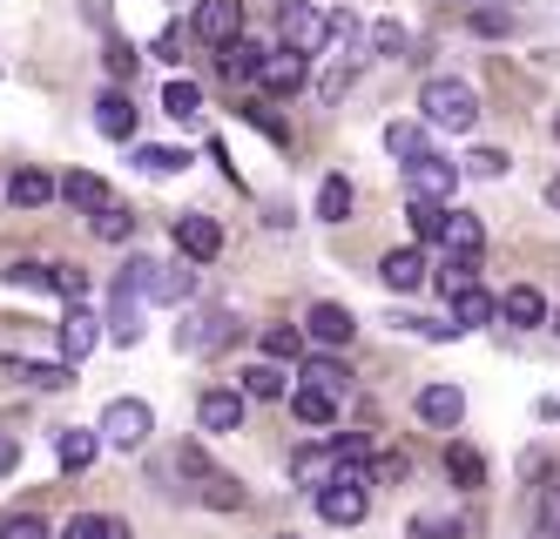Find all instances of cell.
Listing matches in <instances>:
<instances>
[{
    "label": "cell",
    "instance_id": "50",
    "mask_svg": "<svg viewBox=\"0 0 560 539\" xmlns=\"http://www.w3.org/2000/svg\"><path fill=\"white\" fill-rule=\"evenodd\" d=\"M244 121H250V129H264L270 142H291V129H284V121H277L270 108H244Z\"/></svg>",
    "mask_w": 560,
    "mask_h": 539
},
{
    "label": "cell",
    "instance_id": "46",
    "mask_svg": "<svg viewBox=\"0 0 560 539\" xmlns=\"http://www.w3.org/2000/svg\"><path fill=\"white\" fill-rule=\"evenodd\" d=\"M8 283H21V290H55V270L48 263H14Z\"/></svg>",
    "mask_w": 560,
    "mask_h": 539
},
{
    "label": "cell",
    "instance_id": "33",
    "mask_svg": "<svg viewBox=\"0 0 560 539\" xmlns=\"http://www.w3.org/2000/svg\"><path fill=\"white\" fill-rule=\"evenodd\" d=\"M163 115L196 121V115H203V89H196V81H170V89H163Z\"/></svg>",
    "mask_w": 560,
    "mask_h": 539
},
{
    "label": "cell",
    "instance_id": "23",
    "mask_svg": "<svg viewBox=\"0 0 560 539\" xmlns=\"http://www.w3.org/2000/svg\"><path fill=\"white\" fill-rule=\"evenodd\" d=\"M446 479L459 492H479V485H487V459H479L472 445H446Z\"/></svg>",
    "mask_w": 560,
    "mask_h": 539
},
{
    "label": "cell",
    "instance_id": "24",
    "mask_svg": "<svg viewBox=\"0 0 560 539\" xmlns=\"http://www.w3.org/2000/svg\"><path fill=\"white\" fill-rule=\"evenodd\" d=\"M61 539H136L129 519H115V513H74Z\"/></svg>",
    "mask_w": 560,
    "mask_h": 539
},
{
    "label": "cell",
    "instance_id": "44",
    "mask_svg": "<svg viewBox=\"0 0 560 539\" xmlns=\"http://www.w3.org/2000/svg\"><path fill=\"white\" fill-rule=\"evenodd\" d=\"M325 21H331V40L358 61V14H351V8H338V14H325Z\"/></svg>",
    "mask_w": 560,
    "mask_h": 539
},
{
    "label": "cell",
    "instance_id": "30",
    "mask_svg": "<svg viewBox=\"0 0 560 539\" xmlns=\"http://www.w3.org/2000/svg\"><path fill=\"white\" fill-rule=\"evenodd\" d=\"M48 196H55V183H48L42 169H21V176L8 183V202H14V210H42Z\"/></svg>",
    "mask_w": 560,
    "mask_h": 539
},
{
    "label": "cell",
    "instance_id": "53",
    "mask_svg": "<svg viewBox=\"0 0 560 539\" xmlns=\"http://www.w3.org/2000/svg\"><path fill=\"white\" fill-rule=\"evenodd\" d=\"M14 466H21V445H14V438H8V432H0V479H8V472H14Z\"/></svg>",
    "mask_w": 560,
    "mask_h": 539
},
{
    "label": "cell",
    "instance_id": "39",
    "mask_svg": "<svg viewBox=\"0 0 560 539\" xmlns=\"http://www.w3.org/2000/svg\"><path fill=\"white\" fill-rule=\"evenodd\" d=\"M385 149H392L398 162H412V155H425V129H419V121H392V129H385Z\"/></svg>",
    "mask_w": 560,
    "mask_h": 539
},
{
    "label": "cell",
    "instance_id": "36",
    "mask_svg": "<svg viewBox=\"0 0 560 539\" xmlns=\"http://www.w3.org/2000/svg\"><path fill=\"white\" fill-rule=\"evenodd\" d=\"M203 506H217V513H244V485H236L230 472H210V479H203Z\"/></svg>",
    "mask_w": 560,
    "mask_h": 539
},
{
    "label": "cell",
    "instance_id": "6",
    "mask_svg": "<svg viewBox=\"0 0 560 539\" xmlns=\"http://www.w3.org/2000/svg\"><path fill=\"white\" fill-rule=\"evenodd\" d=\"M453 183H459V162L432 155V149L406 162V189H412V202H446V196H453Z\"/></svg>",
    "mask_w": 560,
    "mask_h": 539
},
{
    "label": "cell",
    "instance_id": "18",
    "mask_svg": "<svg viewBox=\"0 0 560 539\" xmlns=\"http://www.w3.org/2000/svg\"><path fill=\"white\" fill-rule=\"evenodd\" d=\"M0 371L21 385H42V391H68L74 385V364H27V358H0Z\"/></svg>",
    "mask_w": 560,
    "mask_h": 539
},
{
    "label": "cell",
    "instance_id": "15",
    "mask_svg": "<svg viewBox=\"0 0 560 539\" xmlns=\"http://www.w3.org/2000/svg\"><path fill=\"white\" fill-rule=\"evenodd\" d=\"M95 129H102L108 142H129V136H136V102H129L122 89H108V95L95 102Z\"/></svg>",
    "mask_w": 560,
    "mask_h": 539
},
{
    "label": "cell",
    "instance_id": "43",
    "mask_svg": "<svg viewBox=\"0 0 560 539\" xmlns=\"http://www.w3.org/2000/svg\"><path fill=\"white\" fill-rule=\"evenodd\" d=\"M0 539H48V519H34V513H8V519H0Z\"/></svg>",
    "mask_w": 560,
    "mask_h": 539
},
{
    "label": "cell",
    "instance_id": "47",
    "mask_svg": "<svg viewBox=\"0 0 560 539\" xmlns=\"http://www.w3.org/2000/svg\"><path fill=\"white\" fill-rule=\"evenodd\" d=\"M55 290H61V297H74V304H82V297H89V270H74V263H55Z\"/></svg>",
    "mask_w": 560,
    "mask_h": 539
},
{
    "label": "cell",
    "instance_id": "27",
    "mask_svg": "<svg viewBox=\"0 0 560 539\" xmlns=\"http://www.w3.org/2000/svg\"><path fill=\"white\" fill-rule=\"evenodd\" d=\"M217 55H223V74L230 81H257V68H264V48H257V40H244V34H236L230 48H217Z\"/></svg>",
    "mask_w": 560,
    "mask_h": 539
},
{
    "label": "cell",
    "instance_id": "52",
    "mask_svg": "<svg viewBox=\"0 0 560 539\" xmlns=\"http://www.w3.org/2000/svg\"><path fill=\"white\" fill-rule=\"evenodd\" d=\"M472 34H506V14L500 8H472Z\"/></svg>",
    "mask_w": 560,
    "mask_h": 539
},
{
    "label": "cell",
    "instance_id": "1",
    "mask_svg": "<svg viewBox=\"0 0 560 539\" xmlns=\"http://www.w3.org/2000/svg\"><path fill=\"white\" fill-rule=\"evenodd\" d=\"M419 108H425L432 129H453V136H466L472 121H479V95L466 89V81H453V74H432L425 89H419Z\"/></svg>",
    "mask_w": 560,
    "mask_h": 539
},
{
    "label": "cell",
    "instance_id": "10",
    "mask_svg": "<svg viewBox=\"0 0 560 539\" xmlns=\"http://www.w3.org/2000/svg\"><path fill=\"white\" fill-rule=\"evenodd\" d=\"M108 338L115 344H136L142 338V297H136L122 277H115V290H108Z\"/></svg>",
    "mask_w": 560,
    "mask_h": 539
},
{
    "label": "cell",
    "instance_id": "21",
    "mask_svg": "<svg viewBox=\"0 0 560 539\" xmlns=\"http://www.w3.org/2000/svg\"><path fill=\"white\" fill-rule=\"evenodd\" d=\"M331 472H338V452H331V445H304L298 459H291V479H298V485H311V492L325 485Z\"/></svg>",
    "mask_w": 560,
    "mask_h": 539
},
{
    "label": "cell",
    "instance_id": "3",
    "mask_svg": "<svg viewBox=\"0 0 560 539\" xmlns=\"http://www.w3.org/2000/svg\"><path fill=\"white\" fill-rule=\"evenodd\" d=\"M365 485H372L365 472H331L325 485H317V519H325V526H358L365 506H372Z\"/></svg>",
    "mask_w": 560,
    "mask_h": 539
},
{
    "label": "cell",
    "instance_id": "25",
    "mask_svg": "<svg viewBox=\"0 0 560 539\" xmlns=\"http://www.w3.org/2000/svg\"><path fill=\"white\" fill-rule=\"evenodd\" d=\"M291 411H298L304 425H317V432H325V425L338 419V398H331V391H317V385H298V391H291Z\"/></svg>",
    "mask_w": 560,
    "mask_h": 539
},
{
    "label": "cell",
    "instance_id": "2",
    "mask_svg": "<svg viewBox=\"0 0 560 539\" xmlns=\"http://www.w3.org/2000/svg\"><path fill=\"white\" fill-rule=\"evenodd\" d=\"M122 283L136 290V297H149V304H189V290H196V270L136 257V263H122Z\"/></svg>",
    "mask_w": 560,
    "mask_h": 539
},
{
    "label": "cell",
    "instance_id": "40",
    "mask_svg": "<svg viewBox=\"0 0 560 539\" xmlns=\"http://www.w3.org/2000/svg\"><path fill=\"white\" fill-rule=\"evenodd\" d=\"M372 48H378L385 61H406V48H412V34L398 27V21H372Z\"/></svg>",
    "mask_w": 560,
    "mask_h": 539
},
{
    "label": "cell",
    "instance_id": "35",
    "mask_svg": "<svg viewBox=\"0 0 560 539\" xmlns=\"http://www.w3.org/2000/svg\"><path fill=\"white\" fill-rule=\"evenodd\" d=\"M412 236L419 243H446V202H412Z\"/></svg>",
    "mask_w": 560,
    "mask_h": 539
},
{
    "label": "cell",
    "instance_id": "9",
    "mask_svg": "<svg viewBox=\"0 0 560 539\" xmlns=\"http://www.w3.org/2000/svg\"><path fill=\"white\" fill-rule=\"evenodd\" d=\"M230 338H236L230 310H203V317H189V324L176 330V344H183V351H223Z\"/></svg>",
    "mask_w": 560,
    "mask_h": 539
},
{
    "label": "cell",
    "instance_id": "58",
    "mask_svg": "<svg viewBox=\"0 0 560 539\" xmlns=\"http://www.w3.org/2000/svg\"><path fill=\"white\" fill-rule=\"evenodd\" d=\"M553 330H560V317H553Z\"/></svg>",
    "mask_w": 560,
    "mask_h": 539
},
{
    "label": "cell",
    "instance_id": "16",
    "mask_svg": "<svg viewBox=\"0 0 560 539\" xmlns=\"http://www.w3.org/2000/svg\"><path fill=\"white\" fill-rule=\"evenodd\" d=\"M95 344H102V317H95L89 304H74V310L61 317V351H68V358H89Z\"/></svg>",
    "mask_w": 560,
    "mask_h": 539
},
{
    "label": "cell",
    "instance_id": "32",
    "mask_svg": "<svg viewBox=\"0 0 560 539\" xmlns=\"http://www.w3.org/2000/svg\"><path fill=\"white\" fill-rule=\"evenodd\" d=\"M284 391H291V378H284V371H277L270 358L244 371V398H284Z\"/></svg>",
    "mask_w": 560,
    "mask_h": 539
},
{
    "label": "cell",
    "instance_id": "56",
    "mask_svg": "<svg viewBox=\"0 0 560 539\" xmlns=\"http://www.w3.org/2000/svg\"><path fill=\"white\" fill-rule=\"evenodd\" d=\"M277 539H298V532H277Z\"/></svg>",
    "mask_w": 560,
    "mask_h": 539
},
{
    "label": "cell",
    "instance_id": "19",
    "mask_svg": "<svg viewBox=\"0 0 560 539\" xmlns=\"http://www.w3.org/2000/svg\"><path fill=\"white\" fill-rule=\"evenodd\" d=\"M55 452H61V472H89V466H95V452H102V432L68 425V432L55 438Z\"/></svg>",
    "mask_w": 560,
    "mask_h": 539
},
{
    "label": "cell",
    "instance_id": "45",
    "mask_svg": "<svg viewBox=\"0 0 560 539\" xmlns=\"http://www.w3.org/2000/svg\"><path fill=\"white\" fill-rule=\"evenodd\" d=\"M351 74H358V61H351V55H338V68H331L325 81H317V95H325V102H338V95L351 89Z\"/></svg>",
    "mask_w": 560,
    "mask_h": 539
},
{
    "label": "cell",
    "instance_id": "14",
    "mask_svg": "<svg viewBox=\"0 0 560 539\" xmlns=\"http://www.w3.org/2000/svg\"><path fill=\"white\" fill-rule=\"evenodd\" d=\"M196 419H203V432H236L244 425V391H203V405H196Z\"/></svg>",
    "mask_w": 560,
    "mask_h": 539
},
{
    "label": "cell",
    "instance_id": "51",
    "mask_svg": "<svg viewBox=\"0 0 560 539\" xmlns=\"http://www.w3.org/2000/svg\"><path fill=\"white\" fill-rule=\"evenodd\" d=\"M155 61H183V27H163V34H155Z\"/></svg>",
    "mask_w": 560,
    "mask_h": 539
},
{
    "label": "cell",
    "instance_id": "37",
    "mask_svg": "<svg viewBox=\"0 0 560 539\" xmlns=\"http://www.w3.org/2000/svg\"><path fill=\"white\" fill-rule=\"evenodd\" d=\"M136 169H142V176H176V169H189V155L155 142V149H136Z\"/></svg>",
    "mask_w": 560,
    "mask_h": 539
},
{
    "label": "cell",
    "instance_id": "13",
    "mask_svg": "<svg viewBox=\"0 0 560 539\" xmlns=\"http://www.w3.org/2000/svg\"><path fill=\"white\" fill-rule=\"evenodd\" d=\"M304 330L325 351H338V344H351V330H358V317L345 310V304H311V317H304Z\"/></svg>",
    "mask_w": 560,
    "mask_h": 539
},
{
    "label": "cell",
    "instance_id": "20",
    "mask_svg": "<svg viewBox=\"0 0 560 539\" xmlns=\"http://www.w3.org/2000/svg\"><path fill=\"white\" fill-rule=\"evenodd\" d=\"M446 250L479 263V250H487V230H479V216H466V210H446Z\"/></svg>",
    "mask_w": 560,
    "mask_h": 539
},
{
    "label": "cell",
    "instance_id": "38",
    "mask_svg": "<svg viewBox=\"0 0 560 539\" xmlns=\"http://www.w3.org/2000/svg\"><path fill=\"white\" fill-rule=\"evenodd\" d=\"M304 385H317V391H331V398H338V391L351 385V371H345L338 358H311V364H304Z\"/></svg>",
    "mask_w": 560,
    "mask_h": 539
},
{
    "label": "cell",
    "instance_id": "7",
    "mask_svg": "<svg viewBox=\"0 0 560 539\" xmlns=\"http://www.w3.org/2000/svg\"><path fill=\"white\" fill-rule=\"evenodd\" d=\"M196 40H210V48H230L236 34H244V0H196Z\"/></svg>",
    "mask_w": 560,
    "mask_h": 539
},
{
    "label": "cell",
    "instance_id": "12",
    "mask_svg": "<svg viewBox=\"0 0 560 539\" xmlns=\"http://www.w3.org/2000/svg\"><path fill=\"white\" fill-rule=\"evenodd\" d=\"M304 74H311V61L304 55H264V68H257V81H264V95H298L304 89Z\"/></svg>",
    "mask_w": 560,
    "mask_h": 539
},
{
    "label": "cell",
    "instance_id": "5",
    "mask_svg": "<svg viewBox=\"0 0 560 539\" xmlns=\"http://www.w3.org/2000/svg\"><path fill=\"white\" fill-rule=\"evenodd\" d=\"M277 34H284V48H291V55H304V61H311V55L331 40V21L317 14L311 0H284V14H277Z\"/></svg>",
    "mask_w": 560,
    "mask_h": 539
},
{
    "label": "cell",
    "instance_id": "11",
    "mask_svg": "<svg viewBox=\"0 0 560 539\" xmlns=\"http://www.w3.org/2000/svg\"><path fill=\"white\" fill-rule=\"evenodd\" d=\"M419 419L439 425V432H453V425L466 419V391H459V385H425V391H419Z\"/></svg>",
    "mask_w": 560,
    "mask_h": 539
},
{
    "label": "cell",
    "instance_id": "28",
    "mask_svg": "<svg viewBox=\"0 0 560 539\" xmlns=\"http://www.w3.org/2000/svg\"><path fill=\"white\" fill-rule=\"evenodd\" d=\"M55 196H68V202H74V210H89V216H95V210H102V202H108V189H102V176H89V169H74L68 183H55Z\"/></svg>",
    "mask_w": 560,
    "mask_h": 539
},
{
    "label": "cell",
    "instance_id": "29",
    "mask_svg": "<svg viewBox=\"0 0 560 539\" xmlns=\"http://www.w3.org/2000/svg\"><path fill=\"white\" fill-rule=\"evenodd\" d=\"M89 230H95L102 243H129V236H136V210H122V202H102V210L89 216Z\"/></svg>",
    "mask_w": 560,
    "mask_h": 539
},
{
    "label": "cell",
    "instance_id": "22",
    "mask_svg": "<svg viewBox=\"0 0 560 539\" xmlns=\"http://www.w3.org/2000/svg\"><path fill=\"white\" fill-rule=\"evenodd\" d=\"M493 317H500V297H487L479 283L453 297V324H459V330H479V324H493Z\"/></svg>",
    "mask_w": 560,
    "mask_h": 539
},
{
    "label": "cell",
    "instance_id": "8",
    "mask_svg": "<svg viewBox=\"0 0 560 539\" xmlns=\"http://www.w3.org/2000/svg\"><path fill=\"white\" fill-rule=\"evenodd\" d=\"M176 250H183V263H217L223 257V230H217V216H176Z\"/></svg>",
    "mask_w": 560,
    "mask_h": 539
},
{
    "label": "cell",
    "instance_id": "54",
    "mask_svg": "<svg viewBox=\"0 0 560 539\" xmlns=\"http://www.w3.org/2000/svg\"><path fill=\"white\" fill-rule=\"evenodd\" d=\"M547 202H553V210H560V176H553V183H547Z\"/></svg>",
    "mask_w": 560,
    "mask_h": 539
},
{
    "label": "cell",
    "instance_id": "55",
    "mask_svg": "<svg viewBox=\"0 0 560 539\" xmlns=\"http://www.w3.org/2000/svg\"><path fill=\"white\" fill-rule=\"evenodd\" d=\"M534 539H560V532H553V526H540V532H534Z\"/></svg>",
    "mask_w": 560,
    "mask_h": 539
},
{
    "label": "cell",
    "instance_id": "31",
    "mask_svg": "<svg viewBox=\"0 0 560 539\" xmlns=\"http://www.w3.org/2000/svg\"><path fill=\"white\" fill-rule=\"evenodd\" d=\"M317 216H325V223H345V216H351V183H345V176H325V183H317Z\"/></svg>",
    "mask_w": 560,
    "mask_h": 539
},
{
    "label": "cell",
    "instance_id": "17",
    "mask_svg": "<svg viewBox=\"0 0 560 539\" xmlns=\"http://www.w3.org/2000/svg\"><path fill=\"white\" fill-rule=\"evenodd\" d=\"M500 317H506L513 330H534V324H547V297H540L534 283H513L506 297H500Z\"/></svg>",
    "mask_w": 560,
    "mask_h": 539
},
{
    "label": "cell",
    "instance_id": "57",
    "mask_svg": "<svg viewBox=\"0 0 560 539\" xmlns=\"http://www.w3.org/2000/svg\"><path fill=\"white\" fill-rule=\"evenodd\" d=\"M553 129H560V115H553Z\"/></svg>",
    "mask_w": 560,
    "mask_h": 539
},
{
    "label": "cell",
    "instance_id": "48",
    "mask_svg": "<svg viewBox=\"0 0 560 539\" xmlns=\"http://www.w3.org/2000/svg\"><path fill=\"white\" fill-rule=\"evenodd\" d=\"M406 472H412V466H406V452H378L365 479H385V485H392V479H406Z\"/></svg>",
    "mask_w": 560,
    "mask_h": 539
},
{
    "label": "cell",
    "instance_id": "4",
    "mask_svg": "<svg viewBox=\"0 0 560 539\" xmlns=\"http://www.w3.org/2000/svg\"><path fill=\"white\" fill-rule=\"evenodd\" d=\"M149 432H155V411H149L142 398H115V405H102V438H108L115 452H142Z\"/></svg>",
    "mask_w": 560,
    "mask_h": 539
},
{
    "label": "cell",
    "instance_id": "42",
    "mask_svg": "<svg viewBox=\"0 0 560 539\" xmlns=\"http://www.w3.org/2000/svg\"><path fill=\"white\" fill-rule=\"evenodd\" d=\"M466 176L500 183V176H506V155H500V149H472V155H466Z\"/></svg>",
    "mask_w": 560,
    "mask_h": 539
},
{
    "label": "cell",
    "instance_id": "49",
    "mask_svg": "<svg viewBox=\"0 0 560 539\" xmlns=\"http://www.w3.org/2000/svg\"><path fill=\"white\" fill-rule=\"evenodd\" d=\"M108 74H115V81L136 74V48H129V40H108Z\"/></svg>",
    "mask_w": 560,
    "mask_h": 539
},
{
    "label": "cell",
    "instance_id": "41",
    "mask_svg": "<svg viewBox=\"0 0 560 539\" xmlns=\"http://www.w3.org/2000/svg\"><path fill=\"white\" fill-rule=\"evenodd\" d=\"M479 283V263L472 257H446V270H439V290H446V297H459V290H472Z\"/></svg>",
    "mask_w": 560,
    "mask_h": 539
},
{
    "label": "cell",
    "instance_id": "26",
    "mask_svg": "<svg viewBox=\"0 0 560 539\" xmlns=\"http://www.w3.org/2000/svg\"><path fill=\"white\" fill-rule=\"evenodd\" d=\"M378 277H385L392 290H419V283H425V257H419V250H392V257L378 263Z\"/></svg>",
    "mask_w": 560,
    "mask_h": 539
},
{
    "label": "cell",
    "instance_id": "34",
    "mask_svg": "<svg viewBox=\"0 0 560 539\" xmlns=\"http://www.w3.org/2000/svg\"><path fill=\"white\" fill-rule=\"evenodd\" d=\"M298 351H304V330H298V324H270V330H264V358H270V364H291Z\"/></svg>",
    "mask_w": 560,
    "mask_h": 539
}]
</instances>
